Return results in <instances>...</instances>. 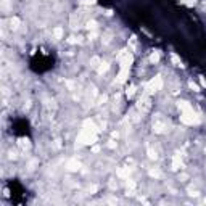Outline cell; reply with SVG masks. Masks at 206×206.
Returning <instances> with one entry per match:
<instances>
[{
  "mask_svg": "<svg viewBox=\"0 0 206 206\" xmlns=\"http://www.w3.org/2000/svg\"><path fill=\"white\" fill-rule=\"evenodd\" d=\"M163 87V81H161V77L159 76H156V77H153L152 81L148 82L147 84V87H145V90H147V92H145V94H155V92H158V90L161 89Z\"/></svg>",
  "mask_w": 206,
  "mask_h": 206,
  "instance_id": "obj_2",
  "label": "cell"
},
{
  "mask_svg": "<svg viewBox=\"0 0 206 206\" xmlns=\"http://www.w3.org/2000/svg\"><path fill=\"white\" fill-rule=\"evenodd\" d=\"M98 63H100L98 58H94V60H92V66H98Z\"/></svg>",
  "mask_w": 206,
  "mask_h": 206,
  "instance_id": "obj_17",
  "label": "cell"
},
{
  "mask_svg": "<svg viewBox=\"0 0 206 206\" xmlns=\"http://www.w3.org/2000/svg\"><path fill=\"white\" fill-rule=\"evenodd\" d=\"M84 3H85V5H89V3H95V0H84Z\"/></svg>",
  "mask_w": 206,
  "mask_h": 206,
  "instance_id": "obj_19",
  "label": "cell"
},
{
  "mask_svg": "<svg viewBox=\"0 0 206 206\" xmlns=\"http://www.w3.org/2000/svg\"><path fill=\"white\" fill-rule=\"evenodd\" d=\"M190 87H192V89H193V90H195V92H200V87H198V85H197V84H195V82H193V81H192V82H190Z\"/></svg>",
  "mask_w": 206,
  "mask_h": 206,
  "instance_id": "obj_13",
  "label": "cell"
},
{
  "mask_svg": "<svg viewBox=\"0 0 206 206\" xmlns=\"http://www.w3.org/2000/svg\"><path fill=\"white\" fill-rule=\"evenodd\" d=\"M53 34H55V37H56V39H61V36H63V29H61V27H56V29L53 31Z\"/></svg>",
  "mask_w": 206,
  "mask_h": 206,
  "instance_id": "obj_8",
  "label": "cell"
},
{
  "mask_svg": "<svg viewBox=\"0 0 206 206\" xmlns=\"http://www.w3.org/2000/svg\"><path fill=\"white\" fill-rule=\"evenodd\" d=\"M200 82H201L203 87H206V81H205V77H200Z\"/></svg>",
  "mask_w": 206,
  "mask_h": 206,
  "instance_id": "obj_18",
  "label": "cell"
},
{
  "mask_svg": "<svg viewBox=\"0 0 206 206\" xmlns=\"http://www.w3.org/2000/svg\"><path fill=\"white\" fill-rule=\"evenodd\" d=\"M182 2H184L185 5H188V7H193V5H195V0H182Z\"/></svg>",
  "mask_w": 206,
  "mask_h": 206,
  "instance_id": "obj_15",
  "label": "cell"
},
{
  "mask_svg": "<svg viewBox=\"0 0 206 206\" xmlns=\"http://www.w3.org/2000/svg\"><path fill=\"white\" fill-rule=\"evenodd\" d=\"M180 121L184 122V124L193 126V124H198V122H200V118L197 116V113L193 111V110H190V111H182Z\"/></svg>",
  "mask_w": 206,
  "mask_h": 206,
  "instance_id": "obj_1",
  "label": "cell"
},
{
  "mask_svg": "<svg viewBox=\"0 0 206 206\" xmlns=\"http://www.w3.org/2000/svg\"><path fill=\"white\" fill-rule=\"evenodd\" d=\"M150 60H152L153 63H156L158 60H159V53H153V55H152V58H150Z\"/></svg>",
  "mask_w": 206,
  "mask_h": 206,
  "instance_id": "obj_11",
  "label": "cell"
},
{
  "mask_svg": "<svg viewBox=\"0 0 206 206\" xmlns=\"http://www.w3.org/2000/svg\"><path fill=\"white\" fill-rule=\"evenodd\" d=\"M106 69H108V64H106V63H102V66H100L98 71H100V72H103V71H106Z\"/></svg>",
  "mask_w": 206,
  "mask_h": 206,
  "instance_id": "obj_16",
  "label": "cell"
},
{
  "mask_svg": "<svg viewBox=\"0 0 206 206\" xmlns=\"http://www.w3.org/2000/svg\"><path fill=\"white\" fill-rule=\"evenodd\" d=\"M139 110H142V111H147V110H150V98H148V94H145L142 98L139 100Z\"/></svg>",
  "mask_w": 206,
  "mask_h": 206,
  "instance_id": "obj_3",
  "label": "cell"
},
{
  "mask_svg": "<svg viewBox=\"0 0 206 206\" xmlns=\"http://www.w3.org/2000/svg\"><path fill=\"white\" fill-rule=\"evenodd\" d=\"M127 76H129V68H121V71H119V74H118V82H126V79H127Z\"/></svg>",
  "mask_w": 206,
  "mask_h": 206,
  "instance_id": "obj_4",
  "label": "cell"
},
{
  "mask_svg": "<svg viewBox=\"0 0 206 206\" xmlns=\"http://www.w3.org/2000/svg\"><path fill=\"white\" fill-rule=\"evenodd\" d=\"M134 90H135L134 85H132V87H129V89H127V97H132V95H134Z\"/></svg>",
  "mask_w": 206,
  "mask_h": 206,
  "instance_id": "obj_12",
  "label": "cell"
},
{
  "mask_svg": "<svg viewBox=\"0 0 206 206\" xmlns=\"http://www.w3.org/2000/svg\"><path fill=\"white\" fill-rule=\"evenodd\" d=\"M180 166H182V161H180V156L179 155H175L174 159H172V169H179Z\"/></svg>",
  "mask_w": 206,
  "mask_h": 206,
  "instance_id": "obj_5",
  "label": "cell"
},
{
  "mask_svg": "<svg viewBox=\"0 0 206 206\" xmlns=\"http://www.w3.org/2000/svg\"><path fill=\"white\" fill-rule=\"evenodd\" d=\"M150 174H152L153 177H161V172H159V171H150Z\"/></svg>",
  "mask_w": 206,
  "mask_h": 206,
  "instance_id": "obj_14",
  "label": "cell"
},
{
  "mask_svg": "<svg viewBox=\"0 0 206 206\" xmlns=\"http://www.w3.org/2000/svg\"><path fill=\"white\" fill-rule=\"evenodd\" d=\"M68 169H69V171H77V169H79V163L74 161V159H71V161L68 163Z\"/></svg>",
  "mask_w": 206,
  "mask_h": 206,
  "instance_id": "obj_6",
  "label": "cell"
},
{
  "mask_svg": "<svg viewBox=\"0 0 206 206\" xmlns=\"http://www.w3.org/2000/svg\"><path fill=\"white\" fill-rule=\"evenodd\" d=\"M10 24H11V27H13V29H16V27H18V24H19V19H18V18H11Z\"/></svg>",
  "mask_w": 206,
  "mask_h": 206,
  "instance_id": "obj_9",
  "label": "cell"
},
{
  "mask_svg": "<svg viewBox=\"0 0 206 206\" xmlns=\"http://www.w3.org/2000/svg\"><path fill=\"white\" fill-rule=\"evenodd\" d=\"M171 58H172V61H174V64H175V66H182V61L179 60V56H177L175 53H172V55H171Z\"/></svg>",
  "mask_w": 206,
  "mask_h": 206,
  "instance_id": "obj_7",
  "label": "cell"
},
{
  "mask_svg": "<svg viewBox=\"0 0 206 206\" xmlns=\"http://www.w3.org/2000/svg\"><path fill=\"white\" fill-rule=\"evenodd\" d=\"M118 174L121 175V177H124V175L129 174V169H119V171H118Z\"/></svg>",
  "mask_w": 206,
  "mask_h": 206,
  "instance_id": "obj_10",
  "label": "cell"
}]
</instances>
